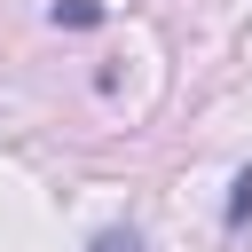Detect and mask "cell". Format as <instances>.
Here are the masks:
<instances>
[{
	"label": "cell",
	"instance_id": "cell-1",
	"mask_svg": "<svg viewBox=\"0 0 252 252\" xmlns=\"http://www.w3.org/2000/svg\"><path fill=\"white\" fill-rule=\"evenodd\" d=\"M55 24H102V0H55Z\"/></svg>",
	"mask_w": 252,
	"mask_h": 252
},
{
	"label": "cell",
	"instance_id": "cell-2",
	"mask_svg": "<svg viewBox=\"0 0 252 252\" xmlns=\"http://www.w3.org/2000/svg\"><path fill=\"white\" fill-rule=\"evenodd\" d=\"M228 220H236V228L252 220V173H236V197H228Z\"/></svg>",
	"mask_w": 252,
	"mask_h": 252
},
{
	"label": "cell",
	"instance_id": "cell-3",
	"mask_svg": "<svg viewBox=\"0 0 252 252\" xmlns=\"http://www.w3.org/2000/svg\"><path fill=\"white\" fill-rule=\"evenodd\" d=\"M94 252H142V236H134V228H102V236H94Z\"/></svg>",
	"mask_w": 252,
	"mask_h": 252
}]
</instances>
